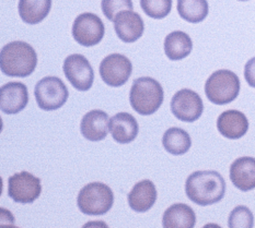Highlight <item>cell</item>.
<instances>
[{
	"label": "cell",
	"instance_id": "cell-1",
	"mask_svg": "<svg viewBox=\"0 0 255 228\" xmlns=\"http://www.w3.org/2000/svg\"><path fill=\"white\" fill-rule=\"evenodd\" d=\"M185 192L194 203L207 207L223 200L226 182L223 176L215 170L195 171L186 179Z\"/></svg>",
	"mask_w": 255,
	"mask_h": 228
},
{
	"label": "cell",
	"instance_id": "cell-2",
	"mask_svg": "<svg viewBox=\"0 0 255 228\" xmlns=\"http://www.w3.org/2000/svg\"><path fill=\"white\" fill-rule=\"evenodd\" d=\"M37 65V55L29 44L21 41L11 42L0 53V67L8 76L25 77L33 74Z\"/></svg>",
	"mask_w": 255,
	"mask_h": 228
},
{
	"label": "cell",
	"instance_id": "cell-3",
	"mask_svg": "<svg viewBox=\"0 0 255 228\" xmlns=\"http://www.w3.org/2000/svg\"><path fill=\"white\" fill-rule=\"evenodd\" d=\"M164 93L161 84L152 77H138L130 88L129 102L132 109L142 116L157 112L163 103Z\"/></svg>",
	"mask_w": 255,
	"mask_h": 228
},
{
	"label": "cell",
	"instance_id": "cell-4",
	"mask_svg": "<svg viewBox=\"0 0 255 228\" xmlns=\"http://www.w3.org/2000/svg\"><path fill=\"white\" fill-rule=\"evenodd\" d=\"M114 194L112 189L102 182H91L81 189L77 204L84 214L103 215L112 209Z\"/></svg>",
	"mask_w": 255,
	"mask_h": 228
},
{
	"label": "cell",
	"instance_id": "cell-5",
	"mask_svg": "<svg viewBox=\"0 0 255 228\" xmlns=\"http://www.w3.org/2000/svg\"><path fill=\"white\" fill-rule=\"evenodd\" d=\"M240 80L230 70H218L208 77L205 84V94L216 105H227L239 95Z\"/></svg>",
	"mask_w": 255,
	"mask_h": 228
},
{
	"label": "cell",
	"instance_id": "cell-6",
	"mask_svg": "<svg viewBox=\"0 0 255 228\" xmlns=\"http://www.w3.org/2000/svg\"><path fill=\"white\" fill-rule=\"evenodd\" d=\"M34 95L38 107L46 112H52L65 105L69 93L59 77L45 76L36 83Z\"/></svg>",
	"mask_w": 255,
	"mask_h": 228
},
{
	"label": "cell",
	"instance_id": "cell-7",
	"mask_svg": "<svg viewBox=\"0 0 255 228\" xmlns=\"http://www.w3.org/2000/svg\"><path fill=\"white\" fill-rule=\"evenodd\" d=\"M40 178L27 171L16 172L8 179V196L16 203H32L41 196Z\"/></svg>",
	"mask_w": 255,
	"mask_h": 228
},
{
	"label": "cell",
	"instance_id": "cell-8",
	"mask_svg": "<svg viewBox=\"0 0 255 228\" xmlns=\"http://www.w3.org/2000/svg\"><path fill=\"white\" fill-rule=\"evenodd\" d=\"M105 33L102 20L97 14L86 12L78 15L73 24V36L82 46L91 47L103 40Z\"/></svg>",
	"mask_w": 255,
	"mask_h": 228
},
{
	"label": "cell",
	"instance_id": "cell-9",
	"mask_svg": "<svg viewBox=\"0 0 255 228\" xmlns=\"http://www.w3.org/2000/svg\"><path fill=\"white\" fill-rule=\"evenodd\" d=\"M64 74L76 90L86 92L91 88L94 72L88 59L79 54L70 55L64 61Z\"/></svg>",
	"mask_w": 255,
	"mask_h": 228
},
{
	"label": "cell",
	"instance_id": "cell-10",
	"mask_svg": "<svg viewBox=\"0 0 255 228\" xmlns=\"http://www.w3.org/2000/svg\"><path fill=\"white\" fill-rule=\"evenodd\" d=\"M132 72V65L124 55L112 54L105 57L100 65V76L105 84L120 87L128 81Z\"/></svg>",
	"mask_w": 255,
	"mask_h": 228
},
{
	"label": "cell",
	"instance_id": "cell-11",
	"mask_svg": "<svg viewBox=\"0 0 255 228\" xmlns=\"http://www.w3.org/2000/svg\"><path fill=\"white\" fill-rule=\"evenodd\" d=\"M204 104L201 96L188 88L176 92L171 99V112L181 121H196L202 116Z\"/></svg>",
	"mask_w": 255,
	"mask_h": 228
},
{
	"label": "cell",
	"instance_id": "cell-12",
	"mask_svg": "<svg viewBox=\"0 0 255 228\" xmlns=\"http://www.w3.org/2000/svg\"><path fill=\"white\" fill-rule=\"evenodd\" d=\"M29 103V92L21 82H9L0 88V108L7 115H14L23 110Z\"/></svg>",
	"mask_w": 255,
	"mask_h": 228
},
{
	"label": "cell",
	"instance_id": "cell-13",
	"mask_svg": "<svg viewBox=\"0 0 255 228\" xmlns=\"http://www.w3.org/2000/svg\"><path fill=\"white\" fill-rule=\"evenodd\" d=\"M116 35L124 43H134L143 34L145 24L141 16L132 10L123 11L114 19Z\"/></svg>",
	"mask_w": 255,
	"mask_h": 228
},
{
	"label": "cell",
	"instance_id": "cell-14",
	"mask_svg": "<svg viewBox=\"0 0 255 228\" xmlns=\"http://www.w3.org/2000/svg\"><path fill=\"white\" fill-rule=\"evenodd\" d=\"M109 115L100 109H94L82 117L80 124L81 135L86 140L98 142L107 138L110 131Z\"/></svg>",
	"mask_w": 255,
	"mask_h": 228
},
{
	"label": "cell",
	"instance_id": "cell-15",
	"mask_svg": "<svg viewBox=\"0 0 255 228\" xmlns=\"http://www.w3.org/2000/svg\"><path fill=\"white\" fill-rule=\"evenodd\" d=\"M217 129L221 136L230 140H238L249 130L246 115L239 110H226L217 119Z\"/></svg>",
	"mask_w": 255,
	"mask_h": 228
},
{
	"label": "cell",
	"instance_id": "cell-16",
	"mask_svg": "<svg viewBox=\"0 0 255 228\" xmlns=\"http://www.w3.org/2000/svg\"><path fill=\"white\" fill-rule=\"evenodd\" d=\"M230 180L243 192L255 189V158L245 156L236 159L230 166Z\"/></svg>",
	"mask_w": 255,
	"mask_h": 228
},
{
	"label": "cell",
	"instance_id": "cell-17",
	"mask_svg": "<svg viewBox=\"0 0 255 228\" xmlns=\"http://www.w3.org/2000/svg\"><path fill=\"white\" fill-rule=\"evenodd\" d=\"M129 208L138 213L147 212L157 201V189L151 180H141L132 187L128 193Z\"/></svg>",
	"mask_w": 255,
	"mask_h": 228
},
{
	"label": "cell",
	"instance_id": "cell-18",
	"mask_svg": "<svg viewBox=\"0 0 255 228\" xmlns=\"http://www.w3.org/2000/svg\"><path fill=\"white\" fill-rule=\"evenodd\" d=\"M110 132L113 140L121 144H127L134 141L139 127L134 116L128 113H119L110 119Z\"/></svg>",
	"mask_w": 255,
	"mask_h": 228
},
{
	"label": "cell",
	"instance_id": "cell-19",
	"mask_svg": "<svg viewBox=\"0 0 255 228\" xmlns=\"http://www.w3.org/2000/svg\"><path fill=\"white\" fill-rule=\"evenodd\" d=\"M196 224V215L191 207L184 203H176L165 210L162 218L163 227L192 228Z\"/></svg>",
	"mask_w": 255,
	"mask_h": 228
},
{
	"label": "cell",
	"instance_id": "cell-20",
	"mask_svg": "<svg viewBox=\"0 0 255 228\" xmlns=\"http://www.w3.org/2000/svg\"><path fill=\"white\" fill-rule=\"evenodd\" d=\"M193 49L191 37L182 31H174L164 40V53L170 60L177 61L186 58Z\"/></svg>",
	"mask_w": 255,
	"mask_h": 228
},
{
	"label": "cell",
	"instance_id": "cell-21",
	"mask_svg": "<svg viewBox=\"0 0 255 228\" xmlns=\"http://www.w3.org/2000/svg\"><path fill=\"white\" fill-rule=\"evenodd\" d=\"M52 0H19V15L27 24H37L48 15Z\"/></svg>",
	"mask_w": 255,
	"mask_h": 228
},
{
	"label": "cell",
	"instance_id": "cell-22",
	"mask_svg": "<svg viewBox=\"0 0 255 228\" xmlns=\"http://www.w3.org/2000/svg\"><path fill=\"white\" fill-rule=\"evenodd\" d=\"M162 144L165 151L170 154L183 155L191 149L192 140L185 130L173 127L164 132Z\"/></svg>",
	"mask_w": 255,
	"mask_h": 228
},
{
	"label": "cell",
	"instance_id": "cell-23",
	"mask_svg": "<svg viewBox=\"0 0 255 228\" xmlns=\"http://www.w3.org/2000/svg\"><path fill=\"white\" fill-rule=\"evenodd\" d=\"M207 0H177V12L190 23H199L208 15Z\"/></svg>",
	"mask_w": 255,
	"mask_h": 228
},
{
	"label": "cell",
	"instance_id": "cell-24",
	"mask_svg": "<svg viewBox=\"0 0 255 228\" xmlns=\"http://www.w3.org/2000/svg\"><path fill=\"white\" fill-rule=\"evenodd\" d=\"M140 7L149 18L164 19L172 9V0H140Z\"/></svg>",
	"mask_w": 255,
	"mask_h": 228
},
{
	"label": "cell",
	"instance_id": "cell-25",
	"mask_svg": "<svg viewBox=\"0 0 255 228\" xmlns=\"http://www.w3.org/2000/svg\"><path fill=\"white\" fill-rule=\"evenodd\" d=\"M254 224V218L250 210L243 205L237 207L229 215L228 225L231 228L243 227L251 228Z\"/></svg>",
	"mask_w": 255,
	"mask_h": 228
},
{
	"label": "cell",
	"instance_id": "cell-26",
	"mask_svg": "<svg viewBox=\"0 0 255 228\" xmlns=\"http://www.w3.org/2000/svg\"><path fill=\"white\" fill-rule=\"evenodd\" d=\"M101 8L105 18L110 21H114L119 13L132 10L134 5L131 0H102Z\"/></svg>",
	"mask_w": 255,
	"mask_h": 228
},
{
	"label": "cell",
	"instance_id": "cell-27",
	"mask_svg": "<svg viewBox=\"0 0 255 228\" xmlns=\"http://www.w3.org/2000/svg\"><path fill=\"white\" fill-rule=\"evenodd\" d=\"M245 77L248 84L255 88V57L247 63L245 68Z\"/></svg>",
	"mask_w": 255,
	"mask_h": 228
},
{
	"label": "cell",
	"instance_id": "cell-28",
	"mask_svg": "<svg viewBox=\"0 0 255 228\" xmlns=\"http://www.w3.org/2000/svg\"><path fill=\"white\" fill-rule=\"evenodd\" d=\"M240 1H248V0H240Z\"/></svg>",
	"mask_w": 255,
	"mask_h": 228
}]
</instances>
